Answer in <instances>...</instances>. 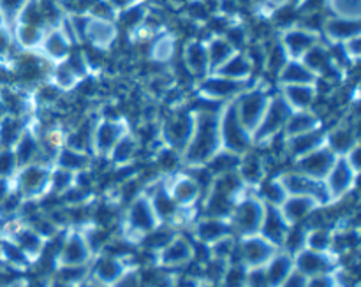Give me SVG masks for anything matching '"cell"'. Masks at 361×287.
<instances>
[{"label":"cell","mask_w":361,"mask_h":287,"mask_svg":"<svg viewBox=\"0 0 361 287\" xmlns=\"http://www.w3.org/2000/svg\"><path fill=\"white\" fill-rule=\"evenodd\" d=\"M264 212H267V204L257 197H245L240 203H235L231 212L233 229L243 236L259 235Z\"/></svg>","instance_id":"obj_1"},{"label":"cell","mask_w":361,"mask_h":287,"mask_svg":"<svg viewBox=\"0 0 361 287\" xmlns=\"http://www.w3.org/2000/svg\"><path fill=\"white\" fill-rule=\"evenodd\" d=\"M277 254V247L268 242L261 235H250L243 238V242L238 245L240 263L247 268H263L271 257Z\"/></svg>","instance_id":"obj_2"},{"label":"cell","mask_w":361,"mask_h":287,"mask_svg":"<svg viewBox=\"0 0 361 287\" xmlns=\"http://www.w3.org/2000/svg\"><path fill=\"white\" fill-rule=\"evenodd\" d=\"M159 217L152 207L150 197H136L127 212V228L134 235L145 236L159 226Z\"/></svg>","instance_id":"obj_3"},{"label":"cell","mask_w":361,"mask_h":287,"mask_svg":"<svg viewBox=\"0 0 361 287\" xmlns=\"http://www.w3.org/2000/svg\"><path fill=\"white\" fill-rule=\"evenodd\" d=\"M217 148V120L214 116H204L197 138L190 145L189 162L190 164H203L214 155Z\"/></svg>","instance_id":"obj_4"},{"label":"cell","mask_w":361,"mask_h":287,"mask_svg":"<svg viewBox=\"0 0 361 287\" xmlns=\"http://www.w3.org/2000/svg\"><path fill=\"white\" fill-rule=\"evenodd\" d=\"M90 254L85 236L80 233H71L60 245L56 264L59 267H83L90 261Z\"/></svg>","instance_id":"obj_5"},{"label":"cell","mask_w":361,"mask_h":287,"mask_svg":"<svg viewBox=\"0 0 361 287\" xmlns=\"http://www.w3.org/2000/svg\"><path fill=\"white\" fill-rule=\"evenodd\" d=\"M293 257H295V270L305 277L330 274L331 268H334V259L330 257V252H316V250L303 249Z\"/></svg>","instance_id":"obj_6"},{"label":"cell","mask_w":361,"mask_h":287,"mask_svg":"<svg viewBox=\"0 0 361 287\" xmlns=\"http://www.w3.org/2000/svg\"><path fill=\"white\" fill-rule=\"evenodd\" d=\"M157 254V263L166 268L183 267V264L190 263V261L194 259L192 245H190L185 238H180V236H175V238H173L164 249L159 250Z\"/></svg>","instance_id":"obj_7"},{"label":"cell","mask_w":361,"mask_h":287,"mask_svg":"<svg viewBox=\"0 0 361 287\" xmlns=\"http://www.w3.org/2000/svg\"><path fill=\"white\" fill-rule=\"evenodd\" d=\"M321 204L317 203L314 197L288 196L284 203L279 207V210H281V214L284 215L286 222H288L289 226H293V224H300V222L307 221V217H309V215L312 214L314 210H317Z\"/></svg>","instance_id":"obj_8"},{"label":"cell","mask_w":361,"mask_h":287,"mask_svg":"<svg viewBox=\"0 0 361 287\" xmlns=\"http://www.w3.org/2000/svg\"><path fill=\"white\" fill-rule=\"evenodd\" d=\"M288 231L289 224L286 222L284 215L281 214L279 207H270V204H267V212H264V219L263 224H261L259 235L277 247L284 243Z\"/></svg>","instance_id":"obj_9"},{"label":"cell","mask_w":361,"mask_h":287,"mask_svg":"<svg viewBox=\"0 0 361 287\" xmlns=\"http://www.w3.org/2000/svg\"><path fill=\"white\" fill-rule=\"evenodd\" d=\"M353 182H355V169L349 162L342 161L338 164H335L331 168V171L328 173V182L326 189L330 194V200H341L345 194L351 190Z\"/></svg>","instance_id":"obj_10"},{"label":"cell","mask_w":361,"mask_h":287,"mask_svg":"<svg viewBox=\"0 0 361 287\" xmlns=\"http://www.w3.org/2000/svg\"><path fill=\"white\" fill-rule=\"evenodd\" d=\"M196 238L200 243L204 245H214L219 240L226 238V236L233 235L231 222H226V219L219 217H207L196 224Z\"/></svg>","instance_id":"obj_11"},{"label":"cell","mask_w":361,"mask_h":287,"mask_svg":"<svg viewBox=\"0 0 361 287\" xmlns=\"http://www.w3.org/2000/svg\"><path fill=\"white\" fill-rule=\"evenodd\" d=\"M123 274H126V264H123L122 257L113 256V254H106L101 259H97L94 270H92L95 282L102 286H113Z\"/></svg>","instance_id":"obj_12"},{"label":"cell","mask_w":361,"mask_h":287,"mask_svg":"<svg viewBox=\"0 0 361 287\" xmlns=\"http://www.w3.org/2000/svg\"><path fill=\"white\" fill-rule=\"evenodd\" d=\"M264 275H267L268 286L281 287L286 282V279L295 270V257L289 252L275 254L270 261L263 267Z\"/></svg>","instance_id":"obj_13"},{"label":"cell","mask_w":361,"mask_h":287,"mask_svg":"<svg viewBox=\"0 0 361 287\" xmlns=\"http://www.w3.org/2000/svg\"><path fill=\"white\" fill-rule=\"evenodd\" d=\"M335 166V157L331 152L321 150V152H310L307 157L300 162V169L303 175L310 176V178L323 180L326 178L328 173Z\"/></svg>","instance_id":"obj_14"},{"label":"cell","mask_w":361,"mask_h":287,"mask_svg":"<svg viewBox=\"0 0 361 287\" xmlns=\"http://www.w3.org/2000/svg\"><path fill=\"white\" fill-rule=\"evenodd\" d=\"M49 173L41 166H30L20 176V194L21 197H35L44 193L49 185Z\"/></svg>","instance_id":"obj_15"},{"label":"cell","mask_w":361,"mask_h":287,"mask_svg":"<svg viewBox=\"0 0 361 287\" xmlns=\"http://www.w3.org/2000/svg\"><path fill=\"white\" fill-rule=\"evenodd\" d=\"M224 140L229 150L233 152H243L249 147V138H247L245 130H243L238 115L233 109L226 115L224 120Z\"/></svg>","instance_id":"obj_16"},{"label":"cell","mask_w":361,"mask_h":287,"mask_svg":"<svg viewBox=\"0 0 361 287\" xmlns=\"http://www.w3.org/2000/svg\"><path fill=\"white\" fill-rule=\"evenodd\" d=\"M14 243L23 250L28 256V259H34V257H39L42 254L46 247V240L35 231L34 228H21L18 229L16 235H14Z\"/></svg>","instance_id":"obj_17"},{"label":"cell","mask_w":361,"mask_h":287,"mask_svg":"<svg viewBox=\"0 0 361 287\" xmlns=\"http://www.w3.org/2000/svg\"><path fill=\"white\" fill-rule=\"evenodd\" d=\"M200 193H201V187L196 180L182 178L173 185L169 196H171V200L175 201L178 207H189V204H192L194 201L197 200Z\"/></svg>","instance_id":"obj_18"},{"label":"cell","mask_w":361,"mask_h":287,"mask_svg":"<svg viewBox=\"0 0 361 287\" xmlns=\"http://www.w3.org/2000/svg\"><path fill=\"white\" fill-rule=\"evenodd\" d=\"M263 109H264V97L261 94H252L249 95V97L243 101L242 104V120L240 122L243 123V126H249V127H254L257 126V122L261 120V116H263Z\"/></svg>","instance_id":"obj_19"},{"label":"cell","mask_w":361,"mask_h":287,"mask_svg":"<svg viewBox=\"0 0 361 287\" xmlns=\"http://www.w3.org/2000/svg\"><path fill=\"white\" fill-rule=\"evenodd\" d=\"M334 243V233L326 228H314L307 233L305 249L316 250V252H330Z\"/></svg>","instance_id":"obj_20"},{"label":"cell","mask_w":361,"mask_h":287,"mask_svg":"<svg viewBox=\"0 0 361 287\" xmlns=\"http://www.w3.org/2000/svg\"><path fill=\"white\" fill-rule=\"evenodd\" d=\"M175 233L168 228V226H162V228L152 229L150 233L143 236V245L147 250H152V252H159V250L164 249L173 238H175Z\"/></svg>","instance_id":"obj_21"},{"label":"cell","mask_w":361,"mask_h":287,"mask_svg":"<svg viewBox=\"0 0 361 287\" xmlns=\"http://www.w3.org/2000/svg\"><path fill=\"white\" fill-rule=\"evenodd\" d=\"M288 116H289L288 106H286L282 101L275 102L274 108H271V111H270V115H268L267 120H264V127H263V130H261V136H263V134L275 133V130L282 126V122H284Z\"/></svg>","instance_id":"obj_22"},{"label":"cell","mask_w":361,"mask_h":287,"mask_svg":"<svg viewBox=\"0 0 361 287\" xmlns=\"http://www.w3.org/2000/svg\"><path fill=\"white\" fill-rule=\"evenodd\" d=\"M263 197L270 207H281L288 197V193L282 187L281 180L279 182H268L263 185Z\"/></svg>","instance_id":"obj_23"},{"label":"cell","mask_w":361,"mask_h":287,"mask_svg":"<svg viewBox=\"0 0 361 287\" xmlns=\"http://www.w3.org/2000/svg\"><path fill=\"white\" fill-rule=\"evenodd\" d=\"M2 254H4V257H6L7 263L14 268H25V267H28V263H30V259H28L27 254H25L23 250H21L14 242L4 243Z\"/></svg>","instance_id":"obj_24"},{"label":"cell","mask_w":361,"mask_h":287,"mask_svg":"<svg viewBox=\"0 0 361 287\" xmlns=\"http://www.w3.org/2000/svg\"><path fill=\"white\" fill-rule=\"evenodd\" d=\"M317 141H321V134H298L293 141V154H310L316 150Z\"/></svg>","instance_id":"obj_25"},{"label":"cell","mask_w":361,"mask_h":287,"mask_svg":"<svg viewBox=\"0 0 361 287\" xmlns=\"http://www.w3.org/2000/svg\"><path fill=\"white\" fill-rule=\"evenodd\" d=\"M263 173H264L263 162L256 157L249 159V161L242 166V178L245 180V182H250V183L261 182Z\"/></svg>","instance_id":"obj_26"},{"label":"cell","mask_w":361,"mask_h":287,"mask_svg":"<svg viewBox=\"0 0 361 287\" xmlns=\"http://www.w3.org/2000/svg\"><path fill=\"white\" fill-rule=\"evenodd\" d=\"M190 134V120L187 116H180L178 120L169 126V136L178 143V141H183Z\"/></svg>","instance_id":"obj_27"},{"label":"cell","mask_w":361,"mask_h":287,"mask_svg":"<svg viewBox=\"0 0 361 287\" xmlns=\"http://www.w3.org/2000/svg\"><path fill=\"white\" fill-rule=\"evenodd\" d=\"M85 162H87V159H85L83 155H80V152H73V150L63 152L62 159H60V166H62V169H67V171L83 168Z\"/></svg>","instance_id":"obj_28"},{"label":"cell","mask_w":361,"mask_h":287,"mask_svg":"<svg viewBox=\"0 0 361 287\" xmlns=\"http://www.w3.org/2000/svg\"><path fill=\"white\" fill-rule=\"evenodd\" d=\"M109 287H143V282H141L140 271L126 270V274H123L115 284Z\"/></svg>","instance_id":"obj_29"},{"label":"cell","mask_w":361,"mask_h":287,"mask_svg":"<svg viewBox=\"0 0 361 287\" xmlns=\"http://www.w3.org/2000/svg\"><path fill=\"white\" fill-rule=\"evenodd\" d=\"M314 126V118H310L309 115H302V116H296L291 123H289V130L295 134H305L307 130L312 129Z\"/></svg>","instance_id":"obj_30"},{"label":"cell","mask_w":361,"mask_h":287,"mask_svg":"<svg viewBox=\"0 0 361 287\" xmlns=\"http://www.w3.org/2000/svg\"><path fill=\"white\" fill-rule=\"evenodd\" d=\"M337 277L331 274H323V275H314L309 277L305 287H337Z\"/></svg>","instance_id":"obj_31"},{"label":"cell","mask_w":361,"mask_h":287,"mask_svg":"<svg viewBox=\"0 0 361 287\" xmlns=\"http://www.w3.org/2000/svg\"><path fill=\"white\" fill-rule=\"evenodd\" d=\"M115 136H116L115 127H113L111 123L104 126L101 130H99V147L101 148L111 147L113 141H115Z\"/></svg>","instance_id":"obj_32"},{"label":"cell","mask_w":361,"mask_h":287,"mask_svg":"<svg viewBox=\"0 0 361 287\" xmlns=\"http://www.w3.org/2000/svg\"><path fill=\"white\" fill-rule=\"evenodd\" d=\"M14 157L9 154V152H4V154H0V178H6V176H9L11 173H13L14 169Z\"/></svg>","instance_id":"obj_33"},{"label":"cell","mask_w":361,"mask_h":287,"mask_svg":"<svg viewBox=\"0 0 361 287\" xmlns=\"http://www.w3.org/2000/svg\"><path fill=\"white\" fill-rule=\"evenodd\" d=\"M351 141H353V138H351V134L348 133V130H342V133H337L334 136V140H331V145H334L335 148H337V150H349V148H351Z\"/></svg>","instance_id":"obj_34"},{"label":"cell","mask_w":361,"mask_h":287,"mask_svg":"<svg viewBox=\"0 0 361 287\" xmlns=\"http://www.w3.org/2000/svg\"><path fill=\"white\" fill-rule=\"evenodd\" d=\"M307 281H309V277H305V275L300 274V271L293 270V274L286 279V282L281 287H305Z\"/></svg>","instance_id":"obj_35"},{"label":"cell","mask_w":361,"mask_h":287,"mask_svg":"<svg viewBox=\"0 0 361 287\" xmlns=\"http://www.w3.org/2000/svg\"><path fill=\"white\" fill-rule=\"evenodd\" d=\"M208 90L215 95H226V94H231V92L236 90V83L233 85V83H229V81H221V83H217V81H215V83L212 85Z\"/></svg>","instance_id":"obj_36"},{"label":"cell","mask_w":361,"mask_h":287,"mask_svg":"<svg viewBox=\"0 0 361 287\" xmlns=\"http://www.w3.org/2000/svg\"><path fill=\"white\" fill-rule=\"evenodd\" d=\"M35 154H37V150H35V145L32 143L30 140H27L25 143H21V147H20V159H21V161L28 162L32 157H34Z\"/></svg>","instance_id":"obj_37"},{"label":"cell","mask_w":361,"mask_h":287,"mask_svg":"<svg viewBox=\"0 0 361 287\" xmlns=\"http://www.w3.org/2000/svg\"><path fill=\"white\" fill-rule=\"evenodd\" d=\"M289 94H291L289 97H291L298 106H307L310 102V99H312L309 90H289Z\"/></svg>","instance_id":"obj_38"},{"label":"cell","mask_w":361,"mask_h":287,"mask_svg":"<svg viewBox=\"0 0 361 287\" xmlns=\"http://www.w3.org/2000/svg\"><path fill=\"white\" fill-rule=\"evenodd\" d=\"M133 152H134V145L133 143H122L118 147V150H116V161L126 162L127 159L133 155Z\"/></svg>","instance_id":"obj_39"},{"label":"cell","mask_w":361,"mask_h":287,"mask_svg":"<svg viewBox=\"0 0 361 287\" xmlns=\"http://www.w3.org/2000/svg\"><path fill=\"white\" fill-rule=\"evenodd\" d=\"M288 76L291 78L293 81L295 80H307V78H309V74L305 73V71H302V69H298V67L296 66H293L291 69H289V73H288Z\"/></svg>","instance_id":"obj_40"},{"label":"cell","mask_w":361,"mask_h":287,"mask_svg":"<svg viewBox=\"0 0 361 287\" xmlns=\"http://www.w3.org/2000/svg\"><path fill=\"white\" fill-rule=\"evenodd\" d=\"M197 287H222L221 284H215V282H200V286Z\"/></svg>","instance_id":"obj_41"},{"label":"cell","mask_w":361,"mask_h":287,"mask_svg":"<svg viewBox=\"0 0 361 287\" xmlns=\"http://www.w3.org/2000/svg\"><path fill=\"white\" fill-rule=\"evenodd\" d=\"M48 287H73V286L63 284V282H60V281H55V282H51V284H48Z\"/></svg>","instance_id":"obj_42"},{"label":"cell","mask_w":361,"mask_h":287,"mask_svg":"<svg viewBox=\"0 0 361 287\" xmlns=\"http://www.w3.org/2000/svg\"><path fill=\"white\" fill-rule=\"evenodd\" d=\"M78 287H99L97 282H81V284H78Z\"/></svg>","instance_id":"obj_43"},{"label":"cell","mask_w":361,"mask_h":287,"mask_svg":"<svg viewBox=\"0 0 361 287\" xmlns=\"http://www.w3.org/2000/svg\"><path fill=\"white\" fill-rule=\"evenodd\" d=\"M337 287H342V286H337Z\"/></svg>","instance_id":"obj_44"}]
</instances>
